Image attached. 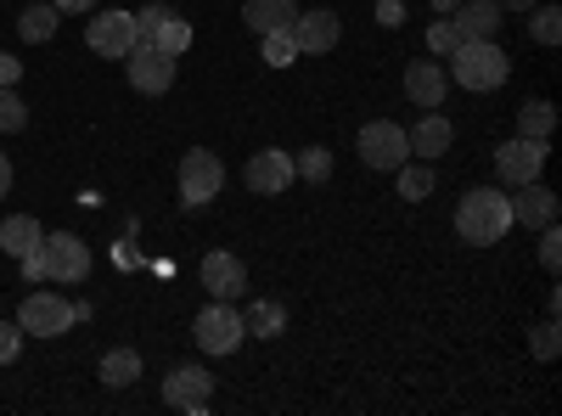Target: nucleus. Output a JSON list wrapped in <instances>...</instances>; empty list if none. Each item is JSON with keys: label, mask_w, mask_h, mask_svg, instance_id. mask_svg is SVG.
Instances as JSON below:
<instances>
[{"label": "nucleus", "mask_w": 562, "mask_h": 416, "mask_svg": "<svg viewBox=\"0 0 562 416\" xmlns=\"http://www.w3.org/2000/svg\"><path fill=\"white\" fill-rule=\"evenodd\" d=\"M540 265H546V270H557V265H562V231H557V220H551V225H540Z\"/></svg>", "instance_id": "obj_34"}, {"label": "nucleus", "mask_w": 562, "mask_h": 416, "mask_svg": "<svg viewBox=\"0 0 562 416\" xmlns=\"http://www.w3.org/2000/svg\"><path fill=\"white\" fill-rule=\"evenodd\" d=\"M299 18V0H243V23L254 34H276V29H293Z\"/></svg>", "instance_id": "obj_19"}, {"label": "nucleus", "mask_w": 562, "mask_h": 416, "mask_svg": "<svg viewBox=\"0 0 562 416\" xmlns=\"http://www.w3.org/2000/svg\"><path fill=\"white\" fill-rule=\"evenodd\" d=\"M124 74H130V85L140 90V97H164V90L175 85V74H180V57L158 52V45H135V52L124 57Z\"/></svg>", "instance_id": "obj_6"}, {"label": "nucleus", "mask_w": 562, "mask_h": 416, "mask_svg": "<svg viewBox=\"0 0 562 416\" xmlns=\"http://www.w3.org/2000/svg\"><path fill=\"white\" fill-rule=\"evenodd\" d=\"M524 18H529V34H535L540 45H557V40H562V12H557V7H529Z\"/></svg>", "instance_id": "obj_28"}, {"label": "nucleus", "mask_w": 562, "mask_h": 416, "mask_svg": "<svg viewBox=\"0 0 562 416\" xmlns=\"http://www.w3.org/2000/svg\"><path fill=\"white\" fill-rule=\"evenodd\" d=\"M293 175H299V164H293V153H281V147L254 153V158H248V169H243V180H248V192H254V198H276V192H288V187H293Z\"/></svg>", "instance_id": "obj_11"}, {"label": "nucleus", "mask_w": 562, "mask_h": 416, "mask_svg": "<svg viewBox=\"0 0 562 416\" xmlns=\"http://www.w3.org/2000/svg\"><path fill=\"white\" fill-rule=\"evenodd\" d=\"M529 7H540V0H501V12H529Z\"/></svg>", "instance_id": "obj_41"}, {"label": "nucleus", "mask_w": 562, "mask_h": 416, "mask_svg": "<svg viewBox=\"0 0 562 416\" xmlns=\"http://www.w3.org/2000/svg\"><path fill=\"white\" fill-rule=\"evenodd\" d=\"M506 74H512V57L495 40H461L450 52V79L467 85V90H501Z\"/></svg>", "instance_id": "obj_2"}, {"label": "nucleus", "mask_w": 562, "mask_h": 416, "mask_svg": "<svg viewBox=\"0 0 562 416\" xmlns=\"http://www.w3.org/2000/svg\"><path fill=\"white\" fill-rule=\"evenodd\" d=\"M338 34H344V23H338V12H326V7H315V12H299V18H293L299 57H326V52L338 45Z\"/></svg>", "instance_id": "obj_13"}, {"label": "nucleus", "mask_w": 562, "mask_h": 416, "mask_svg": "<svg viewBox=\"0 0 562 416\" xmlns=\"http://www.w3.org/2000/svg\"><path fill=\"white\" fill-rule=\"evenodd\" d=\"M29 124V108H23V97L12 85H0V135H18Z\"/></svg>", "instance_id": "obj_30"}, {"label": "nucleus", "mask_w": 562, "mask_h": 416, "mask_svg": "<svg viewBox=\"0 0 562 416\" xmlns=\"http://www.w3.org/2000/svg\"><path fill=\"white\" fill-rule=\"evenodd\" d=\"M57 12H97V0H52Z\"/></svg>", "instance_id": "obj_39"}, {"label": "nucleus", "mask_w": 562, "mask_h": 416, "mask_svg": "<svg viewBox=\"0 0 562 416\" xmlns=\"http://www.w3.org/2000/svg\"><path fill=\"white\" fill-rule=\"evenodd\" d=\"M169 23V7H140L135 18H130V29H135V45H158V29Z\"/></svg>", "instance_id": "obj_31"}, {"label": "nucleus", "mask_w": 562, "mask_h": 416, "mask_svg": "<svg viewBox=\"0 0 562 416\" xmlns=\"http://www.w3.org/2000/svg\"><path fill=\"white\" fill-rule=\"evenodd\" d=\"M562 327H557V315H546L540 327H535V338H529V349H535V360H557V349H562V338H557Z\"/></svg>", "instance_id": "obj_33"}, {"label": "nucleus", "mask_w": 562, "mask_h": 416, "mask_svg": "<svg viewBox=\"0 0 562 416\" xmlns=\"http://www.w3.org/2000/svg\"><path fill=\"white\" fill-rule=\"evenodd\" d=\"M450 18H456L461 40H495V34H501V23H506L501 0H461V7H456Z\"/></svg>", "instance_id": "obj_16"}, {"label": "nucleus", "mask_w": 562, "mask_h": 416, "mask_svg": "<svg viewBox=\"0 0 562 416\" xmlns=\"http://www.w3.org/2000/svg\"><path fill=\"white\" fill-rule=\"evenodd\" d=\"M18 79H23V63L12 52H0V85H18Z\"/></svg>", "instance_id": "obj_38"}, {"label": "nucleus", "mask_w": 562, "mask_h": 416, "mask_svg": "<svg viewBox=\"0 0 562 416\" xmlns=\"http://www.w3.org/2000/svg\"><path fill=\"white\" fill-rule=\"evenodd\" d=\"M506 231H512V203H506V192L479 187V192H467V198L456 203V237H461V243L490 248V243L506 237Z\"/></svg>", "instance_id": "obj_1"}, {"label": "nucleus", "mask_w": 562, "mask_h": 416, "mask_svg": "<svg viewBox=\"0 0 562 416\" xmlns=\"http://www.w3.org/2000/svg\"><path fill=\"white\" fill-rule=\"evenodd\" d=\"M456 7H461V0H434V12H439V18H450Z\"/></svg>", "instance_id": "obj_42"}, {"label": "nucleus", "mask_w": 562, "mask_h": 416, "mask_svg": "<svg viewBox=\"0 0 562 416\" xmlns=\"http://www.w3.org/2000/svg\"><path fill=\"white\" fill-rule=\"evenodd\" d=\"M394 175H400V198H405V203H422V198L434 192V164H428V158H422V164L405 158Z\"/></svg>", "instance_id": "obj_23"}, {"label": "nucleus", "mask_w": 562, "mask_h": 416, "mask_svg": "<svg viewBox=\"0 0 562 416\" xmlns=\"http://www.w3.org/2000/svg\"><path fill=\"white\" fill-rule=\"evenodd\" d=\"M23 355V327L18 321H0V366H12Z\"/></svg>", "instance_id": "obj_35"}, {"label": "nucleus", "mask_w": 562, "mask_h": 416, "mask_svg": "<svg viewBox=\"0 0 562 416\" xmlns=\"http://www.w3.org/2000/svg\"><path fill=\"white\" fill-rule=\"evenodd\" d=\"M378 23L383 29H400L405 23V0H378Z\"/></svg>", "instance_id": "obj_36"}, {"label": "nucleus", "mask_w": 562, "mask_h": 416, "mask_svg": "<svg viewBox=\"0 0 562 416\" xmlns=\"http://www.w3.org/2000/svg\"><path fill=\"white\" fill-rule=\"evenodd\" d=\"M546 169V142H529V135H512V142L495 147V175H501V187H524V180H540Z\"/></svg>", "instance_id": "obj_7"}, {"label": "nucleus", "mask_w": 562, "mask_h": 416, "mask_svg": "<svg viewBox=\"0 0 562 416\" xmlns=\"http://www.w3.org/2000/svg\"><path fill=\"white\" fill-rule=\"evenodd\" d=\"M220 187H225V164H220V153L192 147V153L180 158V203L203 209V203H214V198H220Z\"/></svg>", "instance_id": "obj_3"}, {"label": "nucleus", "mask_w": 562, "mask_h": 416, "mask_svg": "<svg viewBox=\"0 0 562 416\" xmlns=\"http://www.w3.org/2000/svg\"><path fill=\"white\" fill-rule=\"evenodd\" d=\"M57 18H63V12L52 7V0H45V7H29V12L18 18V34H23L29 45H40V40H52V34H57Z\"/></svg>", "instance_id": "obj_25"}, {"label": "nucleus", "mask_w": 562, "mask_h": 416, "mask_svg": "<svg viewBox=\"0 0 562 416\" xmlns=\"http://www.w3.org/2000/svg\"><path fill=\"white\" fill-rule=\"evenodd\" d=\"M164 400H169V411L203 416L214 405V378L203 372V366H175V372L164 378Z\"/></svg>", "instance_id": "obj_9"}, {"label": "nucleus", "mask_w": 562, "mask_h": 416, "mask_svg": "<svg viewBox=\"0 0 562 416\" xmlns=\"http://www.w3.org/2000/svg\"><path fill=\"white\" fill-rule=\"evenodd\" d=\"M445 90H450V74H445V63H439V57H434V63H411V68H405V97H411L416 108L439 113V108H445Z\"/></svg>", "instance_id": "obj_15"}, {"label": "nucleus", "mask_w": 562, "mask_h": 416, "mask_svg": "<svg viewBox=\"0 0 562 416\" xmlns=\"http://www.w3.org/2000/svg\"><path fill=\"white\" fill-rule=\"evenodd\" d=\"M40 243H45V231H40V220H34V214H12L7 225H0V248H7L12 259L34 254Z\"/></svg>", "instance_id": "obj_20"}, {"label": "nucleus", "mask_w": 562, "mask_h": 416, "mask_svg": "<svg viewBox=\"0 0 562 416\" xmlns=\"http://www.w3.org/2000/svg\"><path fill=\"white\" fill-rule=\"evenodd\" d=\"M557 130V108L551 102H524L518 108V135H529V142H551Z\"/></svg>", "instance_id": "obj_22"}, {"label": "nucleus", "mask_w": 562, "mask_h": 416, "mask_svg": "<svg viewBox=\"0 0 562 416\" xmlns=\"http://www.w3.org/2000/svg\"><path fill=\"white\" fill-rule=\"evenodd\" d=\"M18 327H23V338L29 333L34 338H63L74 327V304L63 293H29L23 310H18Z\"/></svg>", "instance_id": "obj_5"}, {"label": "nucleus", "mask_w": 562, "mask_h": 416, "mask_svg": "<svg viewBox=\"0 0 562 416\" xmlns=\"http://www.w3.org/2000/svg\"><path fill=\"white\" fill-rule=\"evenodd\" d=\"M259 40H265V63H270V68H293V63H299L293 29H276V34H259Z\"/></svg>", "instance_id": "obj_26"}, {"label": "nucleus", "mask_w": 562, "mask_h": 416, "mask_svg": "<svg viewBox=\"0 0 562 416\" xmlns=\"http://www.w3.org/2000/svg\"><path fill=\"white\" fill-rule=\"evenodd\" d=\"M360 158H366V169H400V164L411 158L405 130H400L394 119H371V124L360 130Z\"/></svg>", "instance_id": "obj_8"}, {"label": "nucleus", "mask_w": 562, "mask_h": 416, "mask_svg": "<svg viewBox=\"0 0 562 416\" xmlns=\"http://www.w3.org/2000/svg\"><path fill=\"white\" fill-rule=\"evenodd\" d=\"M299 164V175L310 180V187H326V180H333V153L326 147H304V158H293Z\"/></svg>", "instance_id": "obj_29"}, {"label": "nucleus", "mask_w": 562, "mask_h": 416, "mask_svg": "<svg viewBox=\"0 0 562 416\" xmlns=\"http://www.w3.org/2000/svg\"><path fill=\"white\" fill-rule=\"evenodd\" d=\"M85 45L97 57H113V63H124L130 52H135V29H130V12H97L90 18V29H85Z\"/></svg>", "instance_id": "obj_12"}, {"label": "nucleus", "mask_w": 562, "mask_h": 416, "mask_svg": "<svg viewBox=\"0 0 562 416\" xmlns=\"http://www.w3.org/2000/svg\"><path fill=\"white\" fill-rule=\"evenodd\" d=\"M456 45H461V29H456V18H439V23L428 29V52L445 63V57L456 52Z\"/></svg>", "instance_id": "obj_32"}, {"label": "nucleus", "mask_w": 562, "mask_h": 416, "mask_svg": "<svg viewBox=\"0 0 562 416\" xmlns=\"http://www.w3.org/2000/svg\"><path fill=\"white\" fill-rule=\"evenodd\" d=\"M18 265H23V282H29V288H34V282H45V259H40V248H34V254H23Z\"/></svg>", "instance_id": "obj_37"}, {"label": "nucleus", "mask_w": 562, "mask_h": 416, "mask_svg": "<svg viewBox=\"0 0 562 416\" xmlns=\"http://www.w3.org/2000/svg\"><path fill=\"white\" fill-rule=\"evenodd\" d=\"M243 327H248L254 338H281V327H288V310H281L276 299H259V304L243 310Z\"/></svg>", "instance_id": "obj_21"}, {"label": "nucleus", "mask_w": 562, "mask_h": 416, "mask_svg": "<svg viewBox=\"0 0 562 416\" xmlns=\"http://www.w3.org/2000/svg\"><path fill=\"white\" fill-rule=\"evenodd\" d=\"M405 142H411V153H416V158L439 164V158L450 153V142H456V130H450V119H445V113H428L416 130H405Z\"/></svg>", "instance_id": "obj_17"}, {"label": "nucleus", "mask_w": 562, "mask_h": 416, "mask_svg": "<svg viewBox=\"0 0 562 416\" xmlns=\"http://www.w3.org/2000/svg\"><path fill=\"white\" fill-rule=\"evenodd\" d=\"M40 259H45V282H85V270H90V248L74 237V231L45 237L40 243Z\"/></svg>", "instance_id": "obj_10"}, {"label": "nucleus", "mask_w": 562, "mask_h": 416, "mask_svg": "<svg viewBox=\"0 0 562 416\" xmlns=\"http://www.w3.org/2000/svg\"><path fill=\"white\" fill-rule=\"evenodd\" d=\"M158 52H169V57H186V52H192V23H186L180 12H169V23L158 29Z\"/></svg>", "instance_id": "obj_27"}, {"label": "nucleus", "mask_w": 562, "mask_h": 416, "mask_svg": "<svg viewBox=\"0 0 562 416\" xmlns=\"http://www.w3.org/2000/svg\"><path fill=\"white\" fill-rule=\"evenodd\" d=\"M203 288H209L214 299H237V293L248 288L243 259H237V254H209V259H203Z\"/></svg>", "instance_id": "obj_18"}, {"label": "nucleus", "mask_w": 562, "mask_h": 416, "mask_svg": "<svg viewBox=\"0 0 562 416\" xmlns=\"http://www.w3.org/2000/svg\"><path fill=\"white\" fill-rule=\"evenodd\" d=\"M512 225H529V231H540V225H551L557 220V192L551 187H540V180H524V187H512Z\"/></svg>", "instance_id": "obj_14"}, {"label": "nucleus", "mask_w": 562, "mask_h": 416, "mask_svg": "<svg viewBox=\"0 0 562 416\" xmlns=\"http://www.w3.org/2000/svg\"><path fill=\"white\" fill-rule=\"evenodd\" d=\"M135 378H140V355H135V349H108V355H102V383L130 389Z\"/></svg>", "instance_id": "obj_24"}, {"label": "nucleus", "mask_w": 562, "mask_h": 416, "mask_svg": "<svg viewBox=\"0 0 562 416\" xmlns=\"http://www.w3.org/2000/svg\"><path fill=\"white\" fill-rule=\"evenodd\" d=\"M7 192H12V158L0 153V198H7Z\"/></svg>", "instance_id": "obj_40"}, {"label": "nucleus", "mask_w": 562, "mask_h": 416, "mask_svg": "<svg viewBox=\"0 0 562 416\" xmlns=\"http://www.w3.org/2000/svg\"><path fill=\"white\" fill-rule=\"evenodd\" d=\"M192 338H198L203 355H231V349L248 338V327H243V315L231 310V299H214V304L192 321Z\"/></svg>", "instance_id": "obj_4"}]
</instances>
